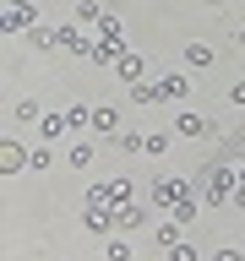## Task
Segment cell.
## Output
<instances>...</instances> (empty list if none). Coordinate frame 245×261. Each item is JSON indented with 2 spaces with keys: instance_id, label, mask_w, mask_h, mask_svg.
<instances>
[{
  "instance_id": "6da1fadb",
  "label": "cell",
  "mask_w": 245,
  "mask_h": 261,
  "mask_svg": "<svg viewBox=\"0 0 245 261\" xmlns=\"http://www.w3.org/2000/svg\"><path fill=\"white\" fill-rule=\"evenodd\" d=\"M180 93H185V76H163L158 82V98H180Z\"/></svg>"
},
{
  "instance_id": "7a4b0ae2",
  "label": "cell",
  "mask_w": 245,
  "mask_h": 261,
  "mask_svg": "<svg viewBox=\"0 0 245 261\" xmlns=\"http://www.w3.org/2000/svg\"><path fill=\"white\" fill-rule=\"evenodd\" d=\"M218 261H245V256H240V250H218Z\"/></svg>"
}]
</instances>
